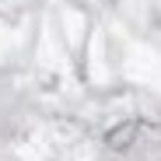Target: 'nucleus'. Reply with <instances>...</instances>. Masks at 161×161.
Here are the masks:
<instances>
[{"mask_svg": "<svg viewBox=\"0 0 161 161\" xmlns=\"http://www.w3.org/2000/svg\"><path fill=\"white\" fill-rule=\"evenodd\" d=\"M140 130H144V123H123V126H116V130L109 133V147H126V144H133Z\"/></svg>", "mask_w": 161, "mask_h": 161, "instance_id": "obj_1", "label": "nucleus"}]
</instances>
